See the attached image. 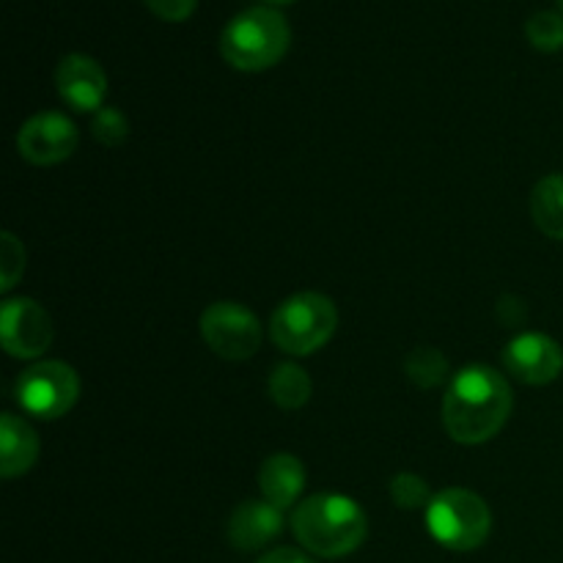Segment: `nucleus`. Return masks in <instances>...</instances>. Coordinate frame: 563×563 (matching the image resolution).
Returning <instances> with one entry per match:
<instances>
[{"label":"nucleus","instance_id":"nucleus-4","mask_svg":"<svg viewBox=\"0 0 563 563\" xmlns=\"http://www.w3.org/2000/svg\"><path fill=\"white\" fill-rule=\"evenodd\" d=\"M339 328V311L330 297L319 291H300L275 308L269 319V335L286 355H313L333 339Z\"/></svg>","mask_w":563,"mask_h":563},{"label":"nucleus","instance_id":"nucleus-19","mask_svg":"<svg viewBox=\"0 0 563 563\" xmlns=\"http://www.w3.org/2000/svg\"><path fill=\"white\" fill-rule=\"evenodd\" d=\"M390 498H394V504L399 506V509L412 511L432 504L434 495L421 476H416V473H399V476H394V482H390Z\"/></svg>","mask_w":563,"mask_h":563},{"label":"nucleus","instance_id":"nucleus-9","mask_svg":"<svg viewBox=\"0 0 563 563\" xmlns=\"http://www.w3.org/2000/svg\"><path fill=\"white\" fill-rule=\"evenodd\" d=\"M77 141L80 135L75 121L55 110H44L22 124L16 135V152L33 165H58L75 154Z\"/></svg>","mask_w":563,"mask_h":563},{"label":"nucleus","instance_id":"nucleus-16","mask_svg":"<svg viewBox=\"0 0 563 563\" xmlns=\"http://www.w3.org/2000/svg\"><path fill=\"white\" fill-rule=\"evenodd\" d=\"M269 399L280 407V410H300L311 399V377L302 372L297 363H280L269 374Z\"/></svg>","mask_w":563,"mask_h":563},{"label":"nucleus","instance_id":"nucleus-17","mask_svg":"<svg viewBox=\"0 0 563 563\" xmlns=\"http://www.w3.org/2000/svg\"><path fill=\"white\" fill-rule=\"evenodd\" d=\"M405 372L418 388L429 390V388H438L445 377H449V361L440 350L434 346H418L407 355L405 361Z\"/></svg>","mask_w":563,"mask_h":563},{"label":"nucleus","instance_id":"nucleus-25","mask_svg":"<svg viewBox=\"0 0 563 563\" xmlns=\"http://www.w3.org/2000/svg\"><path fill=\"white\" fill-rule=\"evenodd\" d=\"M559 11L563 14V0H559Z\"/></svg>","mask_w":563,"mask_h":563},{"label":"nucleus","instance_id":"nucleus-3","mask_svg":"<svg viewBox=\"0 0 563 563\" xmlns=\"http://www.w3.org/2000/svg\"><path fill=\"white\" fill-rule=\"evenodd\" d=\"M291 31L286 16L269 5L236 14L220 36V55L240 71H264L289 53Z\"/></svg>","mask_w":563,"mask_h":563},{"label":"nucleus","instance_id":"nucleus-23","mask_svg":"<svg viewBox=\"0 0 563 563\" xmlns=\"http://www.w3.org/2000/svg\"><path fill=\"white\" fill-rule=\"evenodd\" d=\"M256 563H313V561L308 559L306 553H300V550L278 548V550H273V553L264 555V559H258Z\"/></svg>","mask_w":563,"mask_h":563},{"label":"nucleus","instance_id":"nucleus-18","mask_svg":"<svg viewBox=\"0 0 563 563\" xmlns=\"http://www.w3.org/2000/svg\"><path fill=\"white\" fill-rule=\"evenodd\" d=\"M526 36L542 53H555L563 47V14L561 11H537L526 22Z\"/></svg>","mask_w":563,"mask_h":563},{"label":"nucleus","instance_id":"nucleus-14","mask_svg":"<svg viewBox=\"0 0 563 563\" xmlns=\"http://www.w3.org/2000/svg\"><path fill=\"white\" fill-rule=\"evenodd\" d=\"M258 489L264 500L278 509H289L306 489V467L295 454H273L258 471Z\"/></svg>","mask_w":563,"mask_h":563},{"label":"nucleus","instance_id":"nucleus-1","mask_svg":"<svg viewBox=\"0 0 563 563\" xmlns=\"http://www.w3.org/2000/svg\"><path fill=\"white\" fill-rule=\"evenodd\" d=\"M511 401L515 399L504 374L489 366L462 368L445 390V432L462 445L487 443L509 421Z\"/></svg>","mask_w":563,"mask_h":563},{"label":"nucleus","instance_id":"nucleus-15","mask_svg":"<svg viewBox=\"0 0 563 563\" xmlns=\"http://www.w3.org/2000/svg\"><path fill=\"white\" fill-rule=\"evenodd\" d=\"M531 214L537 229L550 240H563V174H550L533 187Z\"/></svg>","mask_w":563,"mask_h":563},{"label":"nucleus","instance_id":"nucleus-10","mask_svg":"<svg viewBox=\"0 0 563 563\" xmlns=\"http://www.w3.org/2000/svg\"><path fill=\"white\" fill-rule=\"evenodd\" d=\"M506 372L522 385H550L563 372V350L555 339L544 333H522L511 339L504 350Z\"/></svg>","mask_w":563,"mask_h":563},{"label":"nucleus","instance_id":"nucleus-2","mask_svg":"<svg viewBox=\"0 0 563 563\" xmlns=\"http://www.w3.org/2000/svg\"><path fill=\"white\" fill-rule=\"evenodd\" d=\"M291 531L311 555L341 559L366 542L368 520L361 506L346 495L319 493L297 506Z\"/></svg>","mask_w":563,"mask_h":563},{"label":"nucleus","instance_id":"nucleus-22","mask_svg":"<svg viewBox=\"0 0 563 563\" xmlns=\"http://www.w3.org/2000/svg\"><path fill=\"white\" fill-rule=\"evenodd\" d=\"M152 14H157L165 22H181L196 11L198 0H143Z\"/></svg>","mask_w":563,"mask_h":563},{"label":"nucleus","instance_id":"nucleus-21","mask_svg":"<svg viewBox=\"0 0 563 563\" xmlns=\"http://www.w3.org/2000/svg\"><path fill=\"white\" fill-rule=\"evenodd\" d=\"M93 137H97L102 146H121V143L130 137V121H126V115L121 113V110L115 108H102L97 110V115H93Z\"/></svg>","mask_w":563,"mask_h":563},{"label":"nucleus","instance_id":"nucleus-5","mask_svg":"<svg viewBox=\"0 0 563 563\" xmlns=\"http://www.w3.org/2000/svg\"><path fill=\"white\" fill-rule=\"evenodd\" d=\"M427 528L432 539L456 553H471L487 542L493 515L484 498L471 489H443L427 506Z\"/></svg>","mask_w":563,"mask_h":563},{"label":"nucleus","instance_id":"nucleus-12","mask_svg":"<svg viewBox=\"0 0 563 563\" xmlns=\"http://www.w3.org/2000/svg\"><path fill=\"white\" fill-rule=\"evenodd\" d=\"M280 531H284V509L269 500H245L236 506L229 520V542L242 553H256L267 548Z\"/></svg>","mask_w":563,"mask_h":563},{"label":"nucleus","instance_id":"nucleus-8","mask_svg":"<svg viewBox=\"0 0 563 563\" xmlns=\"http://www.w3.org/2000/svg\"><path fill=\"white\" fill-rule=\"evenodd\" d=\"M0 339L11 357L33 361L53 344V319L31 297L5 300L0 308Z\"/></svg>","mask_w":563,"mask_h":563},{"label":"nucleus","instance_id":"nucleus-6","mask_svg":"<svg viewBox=\"0 0 563 563\" xmlns=\"http://www.w3.org/2000/svg\"><path fill=\"white\" fill-rule=\"evenodd\" d=\"M16 401L22 410L33 418H53L66 416L77 405L80 396V377L71 366L60 361L33 363L31 368L20 374L14 385Z\"/></svg>","mask_w":563,"mask_h":563},{"label":"nucleus","instance_id":"nucleus-13","mask_svg":"<svg viewBox=\"0 0 563 563\" xmlns=\"http://www.w3.org/2000/svg\"><path fill=\"white\" fill-rule=\"evenodd\" d=\"M38 460V438L25 418L3 412L0 418V476L16 478Z\"/></svg>","mask_w":563,"mask_h":563},{"label":"nucleus","instance_id":"nucleus-24","mask_svg":"<svg viewBox=\"0 0 563 563\" xmlns=\"http://www.w3.org/2000/svg\"><path fill=\"white\" fill-rule=\"evenodd\" d=\"M267 3H273V5H286V3H295V0H267Z\"/></svg>","mask_w":563,"mask_h":563},{"label":"nucleus","instance_id":"nucleus-7","mask_svg":"<svg viewBox=\"0 0 563 563\" xmlns=\"http://www.w3.org/2000/svg\"><path fill=\"white\" fill-rule=\"evenodd\" d=\"M201 335L223 361H247L262 346V322L240 302H212L201 313Z\"/></svg>","mask_w":563,"mask_h":563},{"label":"nucleus","instance_id":"nucleus-20","mask_svg":"<svg viewBox=\"0 0 563 563\" xmlns=\"http://www.w3.org/2000/svg\"><path fill=\"white\" fill-rule=\"evenodd\" d=\"M25 269V247L11 231H3L0 236V291L14 289L16 280L22 278Z\"/></svg>","mask_w":563,"mask_h":563},{"label":"nucleus","instance_id":"nucleus-11","mask_svg":"<svg viewBox=\"0 0 563 563\" xmlns=\"http://www.w3.org/2000/svg\"><path fill=\"white\" fill-rule=\"evenodd\" d=\"M55 86H58L60 99L77 113H97L104 108L108 75L88 55L71 53L60 58L58 69H55Z\"/></svg>","mask_w":563,"mask_h":563}]
</instances>
